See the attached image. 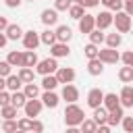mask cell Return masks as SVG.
<instances>
[{"label":"cell","mask_w":133,"mask_h":133,"mask_svg":"<svg viewBox=\"0 0 133 133\" xmlns=\"http://www.w3.org/2000/svg\"><path fill=\"white\" fill-rule=\"evenodd\" d=\"M100 4V0H83V6L85 8H94V6H98Z\"/></svg>","instance_id":"47"},{"label":"cell","mask_w":133,"mask_h":133,"mask_svg":"<svg viewBox=\"0 0 133 133\" xmlns=\"http://www.w3.org/2000/svg\"><path fill=\"white\" fill-rule=\"evenodd\" d=\"M21 85H23V81H21L19 75H8V77H6V89H8V91H19Z\"/></svg>","instance_id":"24"},{"label":"cell","mask_w":133,"mask_h":133,"mask_svg":"<svg viewBox=\"0 0 133 133\" xmlns=\"http://www.w3.org/2000/svg\"><path fill=\"white\" fill-rule=\"evenodd\" d=\"M98 58H100L104 64H116V62L121 60V54L116 52V48H104V50H100Z\"/></svg>","instance_id":"5"},{"label":"cell","mask_w":133,"mask_h":133,"mask_svg":"<svg viewBox=\"0 0 133 133\" xmlns=\"http://www.w3.org/2000/svg\"><path fill=\"white\" fill-rule=\"evenodd\" d=\"M56 79L60 81V83H73L75 81V71L71 69V66H58V71H56Z\"/></svg>","instance_id":"10"},{"label":"cell","mask_w":133,"mask_h":133,"mask_svg":"<svg viewBox=\"0 0 133 133\" xmlns=\"http://www.w3.org/2000/svg\"><path fill=\"white\" fill-rule=\"evenodd\" d=\"M21 39H23V46H25V50H35V48L42 44V39H39V33H37V31H33V29L25 31Z\"/></svg>","instance_id":"4"},{"label":"cell","mask_w":133,"mask_h":133,"mask_svg":"<svg viewBox=\"0 0 133 133\" xmlns=\"http://www.w3.org/2000/svg\"><path fill=\"white\" fill-rule=\"evenodd\" d=\"M121 58H123V62H125L127 66H133V52H125Z\"/></svg>","instance_id":"45"},{"label":"cell","mask_w":133,"mask_h":133,"mask_svg":"<svg viewBox=\"0 0 133 133\" xmlns=\"http://www.w3.org/2000/svg\"><path fill=\"white\" fill-rule=\"evenodd\" d=\"M42 102H44V106H48V108H56L58 102H60V98H58V94L46 89V91L42 94Z\"/></svg>","instance_id":"15"},{"label":"cell","mask_w":133,"mask_h":133,"mask_svg":"<svg viewBox=\"0 0 133 133\" xmlns=\"http://www.w3.org/2000/svg\"><path fill=\"white\" fill-rule=\"evenodd\" d=\"M6 89V77H0V91Z\"/></svg>","instance_id":"52"},{"label":"cell","mask_w":133,"mask_h":133,"mask_svg":"<svg viewBox=\"0 0 133 133\" xmlns=\"http://www.w3.org/2000/svg\"><path fill=\"white\" fill-rule=\"evenodd\" d=\"M69 15H71V19H77V21H79V19L85 15V6H83V4H71Z\"/></svg>","instance_id":"30"},{"label":"cell","mask_w":133,"mask_h":133,"mask_svg":"<svg viewBox=\"0 0 133 133\" xmlns=\"http://www.w3.org/2000/svg\"><path fill=\"white\" fill-rule=\"evenodd\" d=\"M29 2H33V0H29Z\"/></svg>","instance_id":"55"},{"label":"cell","mask_w":133,"mask_h":133,"mask_svg":"<svg viewBox=\"0 0 133 133\" xmlns=\"http://www.w3.org/2000/svg\"><path fill=\"white\" fill-rule=\"evenodd\" d=\"M79 129H81V133H96V129H98V123H96L94 118H85V121L79 125Z\"/></svg>","instance_id":"29"},{"label":"cell","mask_w":133,"mask_h":133,"mask_svg":"<svg viewBox=\"0 0 133 133\" xmlns=\"http://www.w3.org/2000/svg\"><path fill=\"white\" fill-rule=\"evenodd\" d=\"M83 52H85V56L91 60V58H98V54H100V50H98V46L96 44H87L85 48H83Z\"/></svg>","instance_id":"38"},{"label":"cell","mask_w":133,"mask_h":133,"mask_svg":"<svg viewBox=\"0 0 133 133\" xmlns=\"http://www.w3.org/2000/svg\"><path fill=\"white\" fill-rule=\"evenodd\" d=\"M17 123H19V129H21V131H31V123H33V118L25 116V118H21V121H17Z\"/></svg>","instance_id":"40"},{"label":"cell","mask_w":133,"mask_h":133,"mask_svg":"<svg viewBox=\"0 0 133 133\" xmlns=\"http://www.w3.org/2000/svg\"><path fill=\"white\" fill-rule=\"evenodd\" d=\"M37 54H35V50H27L25 52V66H29V69H33V66H37Z\"/></svg>","instance_id":"35"},{"label":"cell","mask_w":133,"mask_h":133,"mask_svg":"<svg viewBox=\"0 0 133 133\" xmlns=\"http://www.w3.org/2000/svg\"><path fill=\"white\" fill-rule=\"evenodd\" d=\"M8 104H10V94H8L6 89H2V91H0V108H2V106H8Z\"/></svg>","instance_id":"44"},{"label":"cell","mask_w":133,"mask_h":133,"mask_svg":"<svg viewBox=\"0 0 133 133\" xmlns=\"http://www.w3.org/2000/svg\"><path fill=\"white\" fill-rule=\"evenodd\" d=\"M10 69H12V64L8 60H0V77H8L10 75Z\"/></svg>","instance_id":"39"},{"label":"cell","mask_w":133,"mask_h":133,"mask_svg":"<svg viewBox=\"0 0 133 133\" xmlns=\"http://www.w3.org/2000/svg\"><path fill=\"white\" fill-rule=\"evenodd\" d=\"M42 23H44L46 27L56 25V23H58V10H56V8H46V10H42Z\"/></svg>","instance_id":"14"},{"label":"cell","mask_w":133,"mask_h":133,"mask_svg":"<svg viewBox=\"0 0 133 133\" xmlns=\"http://www.w3.org/2000/svg\"><path fill=\"white\" fill-rule=\"evenodd\" d=\"M118 98H121V106L123 108H133V87L131 85H125L121 89Z\"/></svg>","instance_id":"13"},{"label":"cell","mask_w":133,"mask_h":133,"mask_svg":"<svg viewBox=\"0 0 133 133\" xmlns=\"http://www.w3.org/2000/svg\"><path fill=\"white\" fill-rule=\"evenodd\" d=\"M4 33H6V37H8V39H19V37H23V33H25V31L21 29V25L10 23V25L6 27V31H4Z\"/></svg>","instance_id":"21"},{"label":"cell","mask_w":133,"mask_h":133,"mask_svg":"<svg viewBox=\"0 0 133 133\" xmlns=\"http://www.w3.org/2000/svg\"><path fill=\"white\" fill-rule=\"evenodd\" d=\"M118 79L123 81V83H131L133 81V66H123L121 71H118Z\"/></svg>","instance_id":"28"},{"label":"cell","mask_w":133,"mask_h":133,"mask_svg":"<svg viewBox=\"0 0 133 133\" xmlns=\"http://www.w3.org/2000/svg\"><path fill=\"white\" fill-rule=\"evenodd\" d=\"M71 37H73V31H71L69 25H58V27H56V39H58V42H64V44H66Z\"/></svg>","instance_id":"19"},{"label":"cell","mask_w":133,"mask_h":133,"mask_svg":"<svg viewBox=\"0 0 133 133\" xmlns=\"http://www.w3.org/2000/svg\"><path fill=\"white\" fill-rule=\"evenodd\" d=\"M4 2H6V6H8V8H17V6L21 4V0H4Z\"/></svg>","instance_id":"48"},{"label":"cell","mask_w":133,"mask_h":133,"mask_svg":"<svg viewBox=\"0 0 133 133\" xmlns=\"http://www.w3.org/2000/svg\"><path fill=\"white\" fill-rule=\"evenodd\" d=\"M12 66H25V52H17V50H12V52H8V58H6Z\"/></svg>","instance_id":"20"},{"label":"cell","mask_w":133,"mask_h":133,"mask_svg":"<svg viewBox=\"0 0 133 133\" xmlns=\"http://www.w3.org/2000/svg\"><path fill=\"white\" fill-rule=\"evenodd\" d=\"M123 8L127 15H133V0H123Z\"/></svg>","instance_id":"46"},{"label":"cell","mask_w":133,"mask_h":133,"mask_svg":"<svg viewBox=\"0 0 133 133\" xmlns=\"http://www.w3.org/2000/svg\"><path fill=\"white\" fill-rule=\"evenodd\" d=\"M96 133H110V127H108V125H100V127L96 129Z\"/></svg>","instance_id":"49"},{"label":"cell","mask_w":133,"mask_h":133,"mask_svg":"<svg viewBox=\"0 0 133 133\" xmlns=\"http://www.w3.org/2000/svg\"><path fill=\"white\" fill-rule=\"evenodd\" d=\"M17 129H19V123H17L15 118H8V121L2 123V131H4V133H15Z\"/></svg>","instance_id":"37"},{"label":"cell","mask_w":133,"mask_h":133,"mask_svg":"<svg viewBox=\"0 0 133 133\" xmlns=\"http://www.w3.org/2000/svg\"><path fill=\"white\" fill-rule=\"evenodd\" d=\"M10 104H12L15 108H23V106L27 104L25 91H12V94H10Z\"/></svg>","instance_id":"22"},{"label":"cell","mask_w":133,"mask_h":133,"mask_svg":"<svg viewBox=\"0 0 133 133\" xmlns=\"http://www.w3.org/2000/svg\"><path fill=\"white\" fill-rule=\"evenodd\" d=\"M35 71L44 77V75H54L56 71H58V62H56V58L52 56V58H44V60H39L37 62V66H35Z\"/></svg>","instance_id":"2"},{"label":"cell","mask_w":133,"mask_h":133,"mask_svg":"<svg viewBox=\"0 0 133 133\" xmlns=\"http://www.w3.org/2000/svg\"><path fill=\"white\" fill-rule=\"evenodd\" d=\"M83 121H85V112L75 102L64 108V123H66V127H79Z\"/></svg>","instance_id":"1"},{"label":"cell","mask_w":133,"mask_h":133,"mask_svg":"<svg viewBox=\"0 0 133 133\" xmlns=\"http://www.w3.org/2000/svg\"><path fill=\"white\" fill-rule=\"evenodd\" d=\"M112 23H114V15H112L110 10H102L100 15H96V27H98V29L104 31V29H108Z\"/></svg>","instance_id":"7"},{"label":"cell","mask_w":133,"mask_h":133,"mask_svg":"<svg viewBox=\"0 0 133 133\" xmlns=\"http://www.w3.org/2000/svg\"><path fill=\"white\" fill-rule=\"evenodd\" d=\"M123 116H125V114H123V106H118V108H114V110L108 112V123H106V125H108V127H116V125L123 121Z\"/></svg>","instance_id":"18"},{"label":"cell","mask_w":133,"mask_h":133,"mask_svg":"<svg viewBox=\"0 0 133 133\" xmlns=\"http://www.w3.org/2000/svg\"><path fill=\"white\" fill-rule=\"evenodd\" d=\"M102 42H106V35L102 33V29H98V27H96V29L89 33V44H96V46H100Z\"/></svg>","instance_id":"31"},{"label":"cell","mask_w":133,"mask_h":133,"mask_svg":"<svg viewBox=\"0 0 133 133\" xmlns=\"http://www.w3.org/2000/svg\"><path fill=\"white\" fill-rule=\"evenodd\" d=\"M42 108H44V102L42 100H27V104L23 106V110H25V116H29V118H35L39 112H42Z\"/></svg>","instance_id":"6"},{"label":"cell","mask_w":133,"mask_h":133,"mask_svg":"<svg viewBox=\"0 0 133 133\" xmlns=\"http://www.w3.org/2000/svg\"><path fill=\"white\" fill-rule=\"evenodd\" d=\"M71 0H54V8L56 10H69L71 8Z\"/></svg>","instance_id":"41"},{"label":"cell","mask_w":133,"mask_h":133,"mask_svg":"<svg viewBox=\"0 0 133 133\" xmlns=\"http://www.w3.org/2000/svg\"><path fill=\"white\" fill-rule=\"evenodd\" d=\"M66 133H81L79 127H66Z\"/></svg>","instance_id":"51"},{"label":"cell","mask_w":133,"mask_h":133,"mask_svg":"<svg viewBox=\"0 0 133 133\" xmlns=\"http://www.w3.org/2000/svg\"><path fill=\"white\" fill-rule=\"evenodd\" d=\"M17 110H19V108H15L12 104L2 106V108H0V116H4V121H8V118H17Z\"/></svg>","instance_id":"34"},{"label":"cell","mask_w":133,"mask_h":133,"mask_svg":"<svg viewBox=\"0 0 133 133\" xmlns=\"http://www.w3.org/2000/svg\"><path fill=\"white\" fill-rule=\"evenodd\" d=\"M42 131H44V123L37 121V118H33V123H31V131H29V133H42Z\"/></svg>","instance_id":"43"},{"label":"cell","mask_w":133,"mask_h":133,"mask_svg":"<svg viewBox=\"0 0 133 133\" xmlns=\"http://www.w3.org/2000/svg\"><path fill=\"white\" fill-rule=\"evenodd\" d=\"M114 25H116V31L118 33H127L131 29V15H127L125 10H118L114 15Z\"/></svg>","instance_id":"3"},{"label":"cell","mask_w":133,"mask_h":133,"mask_svg":"<svg viewBox=\"0 0 133 133\" xmlns=\"http://www.w3.org/2000/svg\"><path fill=\"white\" fill-rule=\"evenodd\" d=\"M94 29H96V15H87V12H85V15L79 19V31L89 35Z\"/></svg>","instance_id":"8"},{"label":"cell","mask_w":133,"mask_h":133,"mask_svg":"<svg viewBox=\"0 0 133 133\" xmlns=\"http://www.w3.org/2000/svg\"><path fill=\"white\" fill-rule=\"evenodd\" d=\"M58 83L60 81L56 79V75H44V79H42V87L44 89H50V91H54Z\"/></svg>","instance_id":"26"},{"label":"cell","mask_w":133,"mask_h":133,"mask_svg":"<svg viewBox=\"0 0 133 133\" xmlns=\"http://www.w3.org/2000/svg\"><path fill=\"white\" fill-rule=\"evenodd\" d=\"M121 42H123V35L116 31V33H108L106 35V44H108V48H118L121 46Z\"/></svg>","instance_id":"32"},{"label":"cell","mask_w":133,"mask_h":133,"mask_svg":"<svg viewBox=\"0 0 133 133\" xmlns=\"http://www.w3.org/2000/svg\"><path fill=\"white\" fill-rule=\"evenodd\" d=\"M39 39H42V44H46V46H54L58 39H56V31H52V29H46V31H42L39 33Z\"/></svg>","instance_id":"25"},{"label":"cell","mask_w":133,"mask_h":133,"mask_svg":"<svg viewBox=\"0 0 133 133\" xmlns=\"http://www.w3.org/2000/svg\"><path fill=\"white\" fill-rule=\"evenodd\" d=\"M102 106L110 112V110H114V108L121 106V98H118L116 94H104V104H102Z\"/></svg>","instance_id":"16"},{"label":"cell","mask_w":133,"mask_h":133,"mask_svg":"<svg viewBox=\"0 0 133 133\" xmlns=\"http://www.w3.org/2000/svg\"><path fill=\"white\" fill-rule=\"evenodd\" d=\"M108 10H114V12H118L121 8H123V0H100Z\"/></svg>","instance_id":"36"},{"label":"cell","mask_w":133,"mask_h":133,"mask_svg":"<svg viewBox=\"0 0 133 133\" xmlns=\"http://www.w3.org/2000/svg\"><path fill=\"white\" fill-rule=\"evenodd\" d=\"M19 77H21V81H23V83H31V81H33V77H35V73H33V69H29V66H21Z\"/></svg>","instance_id":"33"},{"label":"cell","mask_w":133,"mask_h":133,"mask_svg":"<svg viewBox=\"0 0 133 133\" xmlns=\"http://www.w3.org/2000/svg\"><path fill=\"white\" fill-rule=\"evenodd\" d=\"M94 121L98 123V127H100V125H106V123H108V110H106L104 106L94 108Z\"/></svg>","instance_id":"23"},{"label":"cell","mask_w":133,"mask_h":133,"mask_svg":"<svg viewBox=\"0 0 133 133\" xmlns=\"http://www.w3.org/2000/svg\"><path fill=\"white\" fill-rule=\"evenodd\" d=\"M123 129L125 133H133V116H123Z\"/></svg>","instance_id":"42"},{"label":"cell","mask_w":133,"mask_h":133,"mask_svg":"<svg viewBox=\"0 0 133 133\" xmlns=\"http://www.w3.org/2000/svg\"><path fill=\"white\" fill-rule=\"evenodd\" d=\"M102 104H104V91H102L100 87L89 89V94H87V106L98 108V106H102Z\"/></svg>","instance_id":"9"},{"label":"cell","mask_w":133,"mask_h":133,"mask_svg":"<svg viewBox=\"0 0 133 133\" xmlns=\"http://www.w3.org/2000/svg\"><path fill=\"white\" fill-rule=\"evenodd\" d=\"M50 54H52L54 58H64V56L71 54V48H69V44H64V42H56L54 46H50Z\"/></svg>","instance_id":"12"},{"label":"cell","mask_w":133,"mask_h":133,"mask_svg":"<svg viewBox=\"0 0 133 133\" xmlns=\"http://www.w3.org/2000/svg\"><path fill=\"white\" fill-rule=\"evenodd\" d=\"M6 42H8L6 33H2V31H0V48H4V46H6Z\"/></svg>","instance_id":"50"},{"label":"cell","mask_w":133,"mask_h":133,"mask_svg":"<svg viewBox=\"0 0 133 133\" xmlns=\"http://www.w3.org/2000/svg\"><path fill=\"white\" fill-rule=\"evenodd\" d=\"M60 96H62V100H64V102L73 104V102H77V100H79V89H77L73 83H66V85L62 87V94H60Z\"/></svg>","instance_id":"11"},{"label":"cell","mask_w":133,"mask_h":133,"mask_svg":"<svg viewBox=\"0 0 133 133\" xmlns=\"http://www.w3.org/2000/svg\"><path fill=\"white\" fill-rule=\"evenodd\" d=\"M102 71H104V62H102L100 58H91V60L87 62V73H89V75L98 77V75H102Z\"/></svg>","instance_id":"17"},{"label":"cell","mask_w":133,"mask_h":133,"mask_svg":"<svg viewBox=\"0 0 133 133\" xmlns=\"http://www.w3.org/2000/svg\"><path fill=\"white\" fill-rule=\"evenodd\" d=\"M15 133H29V131H21V129H17V131H15Z\"/></svg>","instance_id":"54"},{"label":"cell","mask_w":133,"mask_h":133,"mask_svg":"<svg viewBox=\"0 0 133 133\" xmlns=\"http://www.w3.org/2000/svg\"><path fill=\"white\" fill-rule=\"evenodd\" d=\"M23 91H25L27 100H35V98L39 96V87H37L33 81H31V83H25V89H23Z\"/></svg>","instance_id":"27"},{"label":"cell","mask_w":133,"mask_h":133,"mask_svg":"<svg viewBox=\"0 0 133 133\" xmlns=\"http://www.w3.org/2000/svg\"><path fill=\"white\" fill-rule=\"evenodd\" d=\"M73 4H83V0H71Z\"/></svg>","instance_id":"53"}]
</instances>
